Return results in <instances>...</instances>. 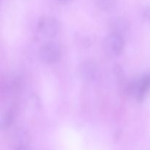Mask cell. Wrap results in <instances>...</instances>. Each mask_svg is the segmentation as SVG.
<instances>
[{"label":"cell","instance_id":"7a4b0ae2","mask_svg":"<svg viewBox=\"0 0 150 150\" xmlns=\"http://www.w3.org/2000/svg\"><path fill=\"white\" fill-rule=\"evenodd\" d=\"M125 47L124 37L111 33L104 40L105 51L111 57L118 56L122 52Z\"/></svg>","mask_w":150,"mask_h":150},{"label":"cell","instance_id":"6da1fadb","mask_svg":"<svg viewBox=\"0 0 150 150\" xmlns=\"http://www.w3.org/2000/svg\"><path fill=\"white\" fill-rule=\"evenodd\" d=\"M59 30V24L52 16H43L39 19L36 27V35L38 39L47 40L55 38Z\"/></svg>","mask_w":150,"mask_h":150},{"label":"cell","instance_id":"5b68a950","mask_svg":"<svg viewBox=\"0 0 150 150\" xmlns=\"http://www.w3.org/2000/svg\"><path fill=\"white\" fill-rule=\"evenodd\" d=\"M111 33L117 34L124 37L125 34L128 31L130 27L129 21L123 17H117L112 19L110 23Z\"/></svg>","mask_w":150,"mask_h":150},{"label":"cell","instance_id":"277c9868","mask_svg":"<svg viewBox=\"0 0 150 150\" xmlns=\"http://www.w3.org/2000/svg\"><path fill=\"white\" fill-rule=\"evenodd\" d=\"M81 75L86 81H93L98 79L99 76V68L95 62L86 60L81 65Z\"/></svg>","mask_w":150,"mask_h":150},{"label":"cell","instance_id":"52a82bcc","mask_svg":"<svg viewBox=\"0 0 150 150\" xmlns=\"http://www.w3.org/2000/svg\"><path fill=\"white\" fill-rule=\"evenodd\" d=\"M96 4L103 10H108L114 7L117 0H95Z\"/></svg>","mask_w":150,"mask_h":150},{"label":"cell","instance_id":"3957f363","mask_svg":"<svg viewBox=\"0 0 150 150\" xmlns=\"http://www.w3.org/2000/svg\"><path fill=\"white\" fill-rule=\"evenodd\" d=\"M60 56L59 46L53 42H46L41 46L39 57L41 61L46 64H52L59 59Z\"/></svg>","mask_w":150,"mask_h":150},{"label":"cell","instance_id":"8fae6325","mask_svg":"<svg viewBox=\"0 0 150 150\" xmlns=\"http://www.w3.org/2000/svg\"><path fill=\"white\" fill-rule=\"evenodd\" d=\"M59 1H60V2H62V3H66V2H68L69 1H70V0H58Z\"/></svg>","mask_w":150,"mask_h":150},{"label":"cell","instance_id":"9c48e42d","mask_svg":"<svg viewBox=\"0 0 150 150\" xmlns=\"http://www.w3.org/2000/svg\"><path fill=\"white\" fill-rule=\"evenodd\" d=\"M142 16L146 21H150V7L147 6L143 9Z\"/></svg>","mask_w":150,"mask_h":150},{"label":"cell","instance_id":"30bf717a","mask_svg":"<svg viewBox=\"0 0 150 150\" xmlns=\"http://www.w3.org/2000/svg\"><path fill=\"white\" fill-rule=\"evenodd\" d=\"M16 150H28V149H26V148H25L24 146H19V147H18L17 149H16Z\"/></svg>","mask_w":150,"mask_h":150},{"label":"cell","instance_id":"ba28073f","mask_svg":"<svg viewBox=\"0 0 150 150\" xmlns=\"http://www.w3.org/2000/svg\"><path fill=\"white\" fill-rule=\"evenodd\" d=\"M13 119H14V112H13V110H9V111H7L6 113L5 116L3 118L2 127L4 128L9 127L11 125V123H13Z\"/></svg>","mask_w":150,"mask_h":150},{"label":"cell","instance_id":"8992f818","mask_svg":"<svg viewBox=\"0 0 150 150\" xmlns=\"http://www.w3.org/2000/svg\"><path fill=\"white\" fill-rule=\"evenodd\" d=\"M136 95L139 100H142L150 90V75L144 76L137 84H135Z\"/></svg>","mask_w":150,"mask_h":150}]
</instances>
